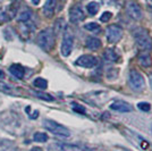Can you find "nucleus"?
<instances>
[{
	"label": "nucleus",
	"instance_id": "obj_1",
	"mask_svg": "<svg viewBox=\"0 0 152 151\" xmlns=\"http://www.w3.org/2000/svg\"><path fill=\"white\" fill-rule=\"evenodd\" d=\"M55 41H56V38H55V32L52 29H45L40 32L37 37V43L38 45L43 49L45 51H51L53 45H55Z\"/></svg>",
	"mask_w": 152,
	"mask_h": 151
},
{
	"label": "nucleus",
	"instance_id": "obj_2",
	"mask_svg": "<svg viewBox=\"0 0 152 151\" xmlns=\"http://www.w3.org/2000/svg\"><path fill=\"white\" fill-rule=\"evenodd\" d=\"M133 35L135 39L136 45L142 51H149L152 48V39L149 34V32L145 29L137 27L133 31Z\"/></svg>",
	"mask_w": 152,
	"mask_h": 151
},
{
	"label": "nucleus",
	"instance_id": "obj_3",
	"mask_svg": "<svg viewBox=\"0 0 152 151\" xmlns=\"http://www.w3.org/2000/svg\"><path fill=\"white\" fill-rule=\"evenodd\" d=\"M43 127L47 131H49L55 135H59V136H63V138H69L70 136L69 130L64 125H61V124H58L55 120L45 119L43 120Z\"/></svg>",
	"mask_w": 152,
	"mask_h": 151
},
{
	"label": "nucleus",
	"instance_id": "obj_4",
	"mask_svg": "<svg viewBox=\"0 0 152 151\" xmlns=\"http://www.w3.org/2000/svg\"><path fill=\"white\" fill-rule=\"evenodd\" d=\"M128 83H129L132 90L136 91V92L142 91L145 86V81L143 78V75L140 72H137L136 69H132L129 72V74H128Z\"/></svg>",
	"mask_w": 152,
	"mask_h": 151
},
{
	"label": "nucleus",
	"instance_id": "obj_5",
	"mask_svg": "<svg viewBox=\"0 0 152 151\" xmlns=\"http://www.w3.org/2000/svg\"><path fill=\"white\" fill-rule=\"evenodd\" d=\"M73 47H74V35L73 33L66 29L64 32V37H63V42H61V55L64 57H68L72 54L73 50Z\"/></svg>",
	"mask_w": 152,
	"mask_h": 151
},
{
	"label": "nucleus",
	"instance_id": "obj_6",
	"mask_svg": "<svg viewBox=\"0 0 152 151\" xmlns=\"http://www.w3.org/2000/svg\"><path fill=\"white\" fill-rule=\"evenodd\" d=\"M106 37H107V41L110 44L117 43L123 37V29L116 24L109 25L106 30Z\"/></svg>",
	"mask_w": 152,
	"mask_h": 151
},
{
	"label": "nucleus",
	"instance_id": "obj_7",
	"mask_svg": "<svg viewBox=\"0 0 152 151\" xmlns=\"http://www.w3.org/2000/svg\"><path fill=\"white\" fill-rule=\"evenodd\" d=\"M75 64L80 67L84 68H93L98 65V58L92 55H83L80 58H77Z\"/></svg>",
	"mask_w": 152,
	"mask_h": 151
},
{
	"label": "nucleus",
	"instance_id": "obj_8",
	"mask_svg": "<svg viewBox=\"0 0 152 151\" xmlns=\"http://www.w3.org/2000/svg\"><path fill=\"white\" fill-rule=\"evenodd\" d=\"M84 18H85V14L81 6L75 5L69 9V21L73 24H77V23L84 21Z\"/></svg>",
	"mask_w": 152,
	"mask_h": 151
},
{
	"label": "nucleus",
	"instance_id": "obj_9",
	"mask_svg": "<svg viewBox=\"0 0 152 151\" xmlns=\"http://www.w3.org/2000/svg\"><path fill=\"white\" fill-rule=\"evenodd\" d=\"M126 12L128 14L129 17H132L135 21H140L143 17V14H142V9L140 8V6L136 2L133 1H129L126 6Z\"/></svg>",
	"mask_w": 152,
	"mask_h": 151
},
{
	"label": "nucleus",
	"instance_id": "obj_10",
	"mask_svg": "<svg viewBox=\"0 0 152 151\" xmlns=\"http://www.w3.org/2000/svg\"><path fill=\"white\" fill-rule=\"evenodd\" d=\"M16 15V7L14 5L4 7L0 9V21L1 22H9L10 19H13Z\"/></svg>",
	"mask_w": 152,
	"mask_h": 151
},
{
	"label": "nucleus",
	"instance_id": "obj_11",
	"mask_svg": "<svg viewBox=\"0 0 152 151\" xmlns=\"http://www.w3.org/2000/svg\"><path fill=\"white\" fill-rule=\"evenodd\" d=\"M110 109L116 110V111H121V113H127V111H131L132 107L129 103H127L125 101H115L110 105Z\"/></svg>",
	"mask_w": 152,
	"mask_h": 151
},
{
	"label": "nucleus",
	"instance_id": "obj_12",
	"mask_svg": "<svg viewBox=\"0 0 152 151\" xmlns=\"http://www.w3.org/2000/svg\"><path fill=\"white\" fill-rule=\"evenodd\" d=\"M57 6V0H47L43 6V14L47 17H52Z\"/></svg>",
	"mask_w": 152,
	"mask_h": 151
},
{
	"label": "nucleus",
	"instance_id": "obj_13",
	"mask_svg": "<svg viewBox=\"0 0 152 151\" xmlns=\"http://www.w3.org/2000/svg\"><path fill=\"white\" fill-rule=\"evenodd\" d=\"M9 72L13 74L16 78L22 80L24 75H25V69L23 68V66H20L18 64H13L10 67H9Z\"/></svg>",
	"mask_w": 152,
	"mask_h": 151
},
{
	"label": "nucleus",
	"instance_id": "obj_14",
	"mask_svg": "<svg viewBox=\"0 0 152 151\" xmlns=\"http://www.w3.org/2000/svg\"><path fill=\"white\" fill-rule=\"evenodd\" d=\"M85 45H86V48L90 49V50H98V49L101 47V41H100L98 38L91 37V38L86 39Z\"/></svg>",
	"mask_w": 152,
	"mask_h": 151
},
{
	"label": "nucleus",
	"instance_id": "obj_15",
	"mask_svg": "<svg viewBox=\"0 0 152 151\" xmlns=\"http://www.w3.org/2000/svg\"><path fill=\"white\" fill-rule=\"evenodd\" d=\"M103 59L108 64L116 63L118 60V55L113 49H107V50L104 51V54H103Z\"/></svg>",
	"mask_w": 152,
	"mask_h": 151
},
{
	"label": "nucleus",
	"instance_id": "obj_16",
	"mask_svg": "<svg viewBox=\"0 0 152 151\" xmlns=\"http://www.w3.org/2000/svg\"><path fill=\"white\" fill-rule=\"evenodd\" d=\"M32 17V12L31 9H24L23 12H20L17 16V19L20 23H27Z\"/></svg>",
	"mask_w": 152,
	"mask_h": 151
},
{
	"label": "nucleus",
	"instance_id": "obj_17",
	"mask_svg": "<svg viewBox=\"0 0 152 151\" xmlns=\"http://www.w3.org/2000/svg\"><path fill=\"white\" fill-rule=\"evenodd\" d=\"M139 63L143 66V67H150L152 65L151 56L149 54H143L139 57Z\"/></svg>",
	"mask_w": 152,
	"mask_h": 151
},
{
	"label": "nucleus",
	"instance_id": "obj_18",
	"mask_svg": "<svg viewBox=\"0 0 152 151\" xmlns=\"http://www.w3.org/2000/svg\"><path fill=\"white\" fill-rule=\"evenodd\" d=\"M33 84H34L35 88L40 89V90H45V89L48 88V82H47V80L42 78V77L35 78L34 82H33Z\"/></svg>",
	"mask_w": 152,
	"mask_h": 151
},
{
	"label": "nucleus",
	"instance_id": "obj_19",
	"mask_svg": "<svg viewBox=\"0 0 152 151\" xmlns=\"http://www.w3.org/2000/svg\"><path fill=\"white\" fill-rule=\"evenodd\" d=\"M13 141L8 140H0V151H10L13 149Z\"/></svg>",
	"mask_w": 152,
	"mask_h": 151
},
{
	"label": "nucleus",
	"instance_id": "obj_20",
	"mask_svg": "<svg viewBox=\"0 0 152 151\" xmlns=\"http://www.w3.org/2000/svg\"><path fill=\"white\" fill-rule=\"evenodd\" d=\"M86 9H88V12H89L90 15H95V14H98V12H99V9H100V6H99V4H98V2H95V1H92V2L88 4V6H86Z\"/></svg>",
	"mask_w": 152,
	"mask_h": 151
},
{
	"label": "nucleus",
	"instance_id": "obj_21",
	"mask_svg": "<svg viewBox=\"0 0 152 151\" xmlns=\"http://www.w3.org/2000/svg\"><path fill=\"white\" fill-rule=\"evenodd\" d=\"M33 95H35L39 99H42L45 101H53V97L48 93H45V92H40V91H31Z\"/></svg>",
	"mask_w": 152,
	"mask_h": 151
},
{
	"label": "nucleus",
	"instance_id": "obj_22",
	"mask_svg": "<svg viewBox=\"0 0 152 151\" xmlns=\"http://www.w3.org/2000/svg\"><path fill=\"white\" fill-rule=\"evenodd\" d=\"M84 29H85L86 31L93 32V33H99V32L101 31L100 25H99V24H96V23H93V22L85 24V25H84Z\"/></svg>",
	"mask_w": 152,
	"mask_h": 151
},
{
	"label": "nucleus",
	"instance_id": "obj_23",
	"mask_svg": "<svg viewBox=\"0 0 152 151\" xmlns=\"http://www.w3.org/2000/svg\"><path fill=\"white\" fill-rule=\"evenodd\" d=\"M34 141L35 142H40V143H45L48 141V135L45 134V133H42V132H37L34 134Z\"/></svg>",
	"mask_w": 152,
	"mask_h": 151
},
{
	"label": "nucleus",
	"instance_id": "obj_24",
	"mask_svg": "<svg viewBox=\"0 0 152 151\" xmlns=\"http://www.w3.org/2000/svg\"><path fill=\"white\" fill-rule=\"evenodd\" d=\"M64 29H65V19H57L56 23H55V30H53V32L55 33H60V32L64 31Z\"/></svg>",
	"mask_w": 152,
	"mask_h": 151
},
{
	"label": "nucleus",
	"instance_id": "obj_25",
	"mask_svg": "<svg viewBox=\"0 0 152 151\" xmlns=\"http://www.w3.org/2000/svg\"><path fill=\"white\" fill-rule=\"evenodd\" d=\"M137 108L142 111H150L151 110V105L148 102H139L137 103Z\"/></svg>",
	"mask_w": 152,
	"mask_h": 151
},
{
	"label": "nucleus",
	"instance_id": "obj_26",
	"mask_svg": "<svg viewBox=\"0 0 152 151\" xmlns=\"http://www.w3.org/2000/svg\"><path fill=\"white\" fill-rule=\"evenodd\" d=\"M72 108H73L74 111H76V113H78V114H82V115L86 113L85 108L83 107V106H81V105H78V103H75V102L72 105Z\"/></svg>",
	"mask_w": 152,
	"mask_h": 151
},
{
	"label": "nucleus",
	"instance_id": "obj_27",
	"mask_svg": "<svg viewBox=\"0 0 152 151\" xmlns=\"http://www.w3.org/2000/svg\"><path fill=\"white\" fill-rule=\"evenodd\" d=\"M113 17V14L110 13V12H104V13L101 15V17H100V21L103 22V23H107L110 21V18Z\"/></svg>",
	"mask_w": 152,
	"mask_h": 151
},
{
	"label": "nucleus",
	"instance_id": "obj_28",
	"mask_svg": "<svg viewBox=\"0 0 152 151\" xmlns=\"http://www.w3.org/2000/svg\"><path fill=\"white\" fill-rule=\"evenodd\" d=\"M0 90L4 91V92H7V93H10V92H12V89H10L9 85H7V84L1 83V82H0Z\"/></svg>",
	"mask_w": 152,
	"mask_h": 151
},
{
	"label": "nucleus",
	"instance_id": "obj_29",
	"mask_svg": "<svg viewBox=\"0 0 152 151\" xmlns=\"http://www.w3.org/2000/svg\"><path fill=\"white\" fill-rule=\"evenodd\" d=\"M30 151H43L41 148H39V147H34V148H32Z\"/></svg>",
	"mask_w": 152,
	"mask_h": 151
},
{
	"label": "nucleus",
	"instance_id": "obj_30",
	"mask_svg": "<svg viewBox=\"0 0 152 151\" xmlns=\"http://www.w3.org/2000/svg\"><path fill=\"white\" fill-rule=\"evenodd\" d=\"M31 1H32V4H33V5H35V6L40 4V0H31Z\"/></svg>",
	"mask_w": 152,
	"mask_h": 151
},
{
	"label": "nucleus",
	"instance_id": "obj_31",
	"mask_svg": "<svg viewBox=\"0 0 152 151\" xmlns=\"http://www.w3.org/2000/svg\"><path fill=\"white\" fill-rule=\"evenodd\" d=\"M150 85H151V89H152V74L150 76Z\"/></svg>",
	"mask_w": 152,
	"mask_h": 151
},
{
	"label": "nucleus",
	"instance_id": "obj_32",
	"mask_svg": "<svg viewBox=\"0 0 152 151\" xmlns=\"http://www.w3.org/2000/svg\"><path fill=\"white\" fill-rule=\"evenodd\" d=\"M146 2H148L149 5H151V6H152V0H146Z\"/></svg>",
	"mask_w": 152,
	"mask_h": 151
},
{
	"label": "nucleus",
	"instance_id": "obj_33",
	"mask_svg": "<svg viewBox=\"0 0 152 151\" xmlns=\"http://www.w3.org/2000/svg\"><path fill=\"white\" fill-rule=\"evenodd\" d=\"M151 133H152V127H151Z\"/></svg>",
	"mask_w": 152,
	"mask_h": 151
},
{
	"label": "nucleus",
	"instance_id": "obj_34",
	"mask_svg": "<svg viewBox=\"0 0 152 151\" xmlns=\"http://www.w3.org/2000/svg\"><path fill=\"white\" fill-rule=\"evenodd\" d=\"M1 1H2V0H0V2H1Z\"/></svg>",
	"mask_w": 152,
	"mask_h": 151
}]
</instances>
